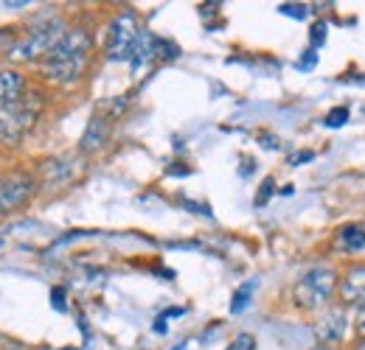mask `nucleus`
<instances>
[{"instance_id":"14","label":"nucleus","mask_w":365,"mask_h":350,"mask_svg":"<svg viewBox=\"0 0 365 350\" xmlns=\"http://www.w3.org/2000/svg\"><path fill=\"white\" fill-rule=\"evenodd\" d=\"M253 289H256V283L250 280V283H245V286H239V289L233 292V300H230V314H242L245 308L250 306V295H253Z\"/></svg>"},{"instance_id":"24","label":"nucleus","mask_w":365,"mask_h":350,"mask_svg":"<svg viewBox=\"0 0 365 350\" xmlns=\"http://www.w3.org/2000/svg\"><path fill=\"white\" fill-rule=\"evenodd\" d=\"M155 331H158V334H166V317H163V314L155 319Z\"/></svg>"},{"instance_id":"8","label":"nucleus","mask_w":365,"mask_h":350,"mask_svg":"<svg viewBox=\"0 0 365 350\" xmlns=\"http://www.w3.org/2000/svg\"><path fill=\"white\" fill-rule=\"evenodd\" d=\"M337 303L346 308H357L365 303V258H349L340 266Z\"/></svg>"},{"instance_id":"25","label":"nucleus","mask_w":365,"mask_h":350,"mask_svg":"<svg viewBox=\"0 0 365 350\" xmlns=\"http://www.w3.org/2000/svg\"><path fill=\"white\" fill-rule=\"evenodd\" d=\"M346 350H365V339H360V336H354V342L349 345Z\"/></svg>"},{"instance_id":"23","label":"nucleus","mask_w":365,"mask_h":350,"mask_svg":"<svg viewBox=\"0 0 365 350\" xmlns=\"http://www.w3.org/2000/svg\"><path fill=\"white\" fill-rule=\"evenodd\" d=\"M312 157H315L312 152H301V154L292 157V166H301V163H307V160H312Z\"/></svg>"},{"instance_id":"27","label":"nucleus","mask_w":365,"mask_h":350,"mask_svg":"<svg viewBox=\"0 0 365 350\" xmlns=\"http://www.w3.org/2000/svg\"><path fill=\"white\" fill-rule=\"evenodd\" d=\"M59 350H79V348H59Z\"/></svg>"},{"instance_id":"21","label":"nucleus","mask_w":365,"mask_h":350,"mask_svg":"<svg viewBox=\"0 0 365 350\" xmlns=\"http://www.w3.org/2000/svg\"><path fill=\"white\" fill-rule=\"evenodd\" d=\"M17 43V37L11 34V31H6V28H0V53H11V48Z\"/></svg>"},{"instance_id":"10","label":"nucleus","mask_w":365,"mask_h":350,"mask_svg":"<svg viewBox=\"0 0 365 350\" xmlns=\"http://www.w3.org/2000/svg\"><path fill=\"white\" fill-rule=\"evenodd\" d=\"M331 250L346 258H357L360 253H365V221H349L337 227L331 238Z\"/></svg>"},{"instance_id":"1","label":"nucleus","mask_w":365,"mask_h":350,"mask_svg":"<svg viewBox=\"0 0 365 350\" xmlns=\"http://www.w3.org/2000/svg\"><path fill=\"white\" fill-rule=\"evenodd\" d=\"M93 56V34L88 28L76 26L68 28V34L56 43V48L40 62V70L53 85H76L91 65Z\"/></svg>"},{"instance_id":"19","label":"nucleus","mask_w":365,"mask_h":350,"mask_svg":"<svg viewBox=\"0 0 365 350\" xmlns=\"http://www.w3.org/2000/svg\"><path fill=\"white\" fill-rule=\"evenodd\" d=\"M51 306L56 308V311H65V308H68V303H65V289H62V286H53V289H51Z\"/></svg>"},{"instance_id":"3","label":"nucleus","mask_w":365,"mask_h":350,"mask_svg":"<svg viewBox=\"0 0 365 350\" xmlns=\"http://www.w3.org/2000/svg\"><path fill=\"white\" fill-rule=\"evenodd\" d=\"M65 34H68L65 20L62 17H48L43 23H37L31 31H26L23 37H17L9 56L17 59V62H37L40 65Z\"/></svg>"},{"instance_id":"5","label":"nucleus","mask_w":365,"mask_h":350,"mask_svg":"<svg viewBox=\"0 0 365 350\" xmlns=\"http://www.w3.org/2000/svg\"><path fill=\"white\" fill-rule=\"evenodd\" d=\"M37 191H40V179L29 169H11L0 174V216L26 208Z\"/></svg>"},{"instance_id":"4","label":"nucleus","mask_w":365,"mask_h":350,"mask_svg":"<svg viewBox=\"0 0 365 350\" xmlns=\"http://www.w3.org/2000/svg\"><path fill=\"white\" fill-rule=\"evenodd\" d=\"M140 20L133 9H124L118 11L110 26H107V40H104V56L110 62H130L133 51H135V43L140 37Z\"/></svg>"},{"instance_id":"7","label":"nucleus","mask_w":365,"mask_h":350,"mask_svg":"<svg viewBox=\"0 0 365 350\" xmlns=\"http://www.w3.org/2000/svg\"><path fill=\"white\" fill-rule=\"evenodd\" d=\"M37 112H40V107H31L26 98L0 110V143L3 146H17L23 140V134L34 127Z\"/></svg>"},{"instance_id":"18","label":"nucleus","mask_w":365,"mask_h":350,"mask_svg":"<svg viewBox=\"0 0 365 350\" xmlns=\"http://www.w3.org/2000/svg\"><path fill=\"white\" fill-rule=\"evenodd\" d=\"M273 188H275V179H273V176H267V179L262 182V191H259V196H256V205H259V208H262V205H264V202L273 196Z\"/></svg>"},{"instance_id":"20","label":"nucleus","mask_w":365,"mask_h":350,"mask_svg":"<svg viewBox=\"0 0 365 350\" xmlns=\"http://www.w3.org/2000/svg\"><path fill=\"white\" fill-rule=\"evenodd\" d=\"M326 28H329V26H326L323 20H318V23L312 26V34H309V40H312V45H315V48H318V45H323V40H326Z\"/></svg>"},{"instance_id":"6","label":"nucleus","mask_w":365,"mask_h":350,"mask_svg":"<svg viewBox=\"0 0 365 350\" xmlns=\"http://www.w3.org/2000/svg\"><path fill=\"white\" fill-rule=\"evenodd\" d=\"M349 331H351V308L340 306V303L320 311L318 317H315V322H312V336L323 348L340 350V345L349 336Z\"/></svg>"},{"instance_id":"9","label":"nucleus","mask_w":365,"mask_h":350,"mask_svg":"<svg viewBox=\"0 0 365 350\" xmlns=\"http://www.w3.org/2000/svg\"><path fill=\"white\" fill-rule=\"evenodd\" d=\"M113 118H115V115L107 112V110L93 112V118L88 121V127H85V134H82V140H79V152H82V154H96V152H101V149L110 143Z\"/></svg>"},{"instance_id":"15","label":"nucleus","mask_w":365,"mask_h":350,"mask_svg":"<svg viewBox=\"0 0 365 350\" xmlns=\"http://www.w3.org/2000/svg\"><path fill=\"white\" fill-rule=\"evenodd\" d=\"M351 328H354V336L365 339V303L351 308Z\"/></svg>"},{"instance_id":"11","label":"nucleus","mask_w":365,"mask_h":350,"mask_svg":"<svg viewBox=\"0 0 365 350\" xmlns=\"http://www.w3.org/2000/svg\"><path fill=\"white\" fill-rule=\"evenodd\" d=\"M23 95H26V76L14 68L0 70V110L17 104Z\"/></svg>"},{"instance_id":"22","label":"nucleus","mask_w":365,"mask_h":350,"mask_svg":"<svg viewBox=\"0 0 365 350\" xmlns=\"http://www.w3.org/2000/svg\"><path fill=\"white\" fill-rule=\"evenodd\" d=\"M307 6H295V3H284V6H278V11L281 14H289V17H304L307 11H304Z\"/></svg>"},{"instance_id":"2","label":"nucleus","mask_w":365,"mask_h":350,"mask_svg":"<svg viewBox=\"0 0 365 350\" xmlns=\"http://www.w3.org/2000/svg\"><path fill=\"white\" fill-rule=\"evenodd\" d=\"M337 286H340V266L334 263H315L292 283V306L304 314L326 311L337 303Z\"/></svg>"},{"instance_id":"17","label":"nucleus","mask_w":365,"mask_h":350,"mask_svg":"<svg viewBox=\"0 0 365 350\" xmlns=\"http://www.w3.org/2000/svg\"><path fill=\"white\" fill-rule=\"evenodd\" d=\"M225 350H256V336L253 334H239V336H233V342Z\"/></svg>"},{"instance_id":"16","label":"nucleus","mask_w":365,"mask_h":350,"mask_svg":"<svg viewBox=\"0 0 365 350\" xmlns=\"http://www.w3.org/2000/svg\"><path fill=\"white\" fill-rule=\"evenodd\" d=\"M346 121H349V107H334V110L326 115V127H331V129L343 127Z\"/></svg>"},{"instance_id":"13","label":"nucleus","mask_w":365,"mask_h":350,"mask_svg":"<svg viewBox=\"0 0 365 350\" xmlns=\"http://www.w3.org/2000/svg\"><path fill=\"white\" fill-rule=\"evenodd\" d=\"M158 37L155 34H149V31H140V37H138L135 43V51H133V56H130V65H133V70H140L143 65H149L152 59H158Z\"/></svg>"},{"instance_id":"26","label":"nucleus","mask_w":365,"mask_h":350,"mask_svg":"<svg viewBox=\"0 0 365 350\" xmlns=\"http://www.w3.org/2000/svg\"><path fill=\"white\" fill-rule=\"evenodd\" d=\"M309 350H337V348H323V345H315V348H309Z\"/></svg>"},{"instance_id":"12","label":"nucleus","mask_w":365,"mask_h":350,"mask_svg":"<svg viewBox=\"0 0 365 350\" xmlns=\"http://www.w3.org/2000/svg\"><path fill=\"white\" fill-rule=\"evenodd\" d=\"M73 176V166L71 163H65L62 157H56V160H46L43 166H40V185H46V188H59V185H65L68 179Z\"/></svg>"}]
</instances>
